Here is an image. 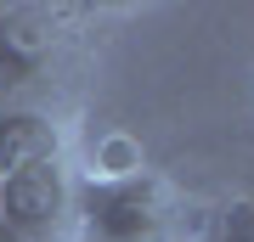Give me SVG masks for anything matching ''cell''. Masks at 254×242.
Instances as JSON below:
<instances>
[{
	"label": "cell",
	"mask_w": 254,
	"mask_h": 242,
	"mask_svg": "<svg viewBox=\"0 0 254 242\" xmlns=\"http://www.w3.org/2000/svg\"><path fill=\"white\" fill-rule=\"evenodd\" d=\"M73 214V175L63 158L0 175V242H63Z\"/></svg>",
	"instance_id": "2"
},
{
	"label": "cell",
	"mask_w": 254,
	"mask_h": 242,
	"mask_svg": "<svg viewBox=\"0 0 254 242\" xmlns=\"http://www.w3.org/2000/svg\"><path fill=\"white\" fill-rule=\"evenodd\" d=\"M68 242H181V203L147 169L73 180Z\"/></svg>",
	"instance_id": "1"
},
{
	"label": "cell",
	"mask_w": 254,
	"mask_h": 242,
	"mask_svg": "<svg viewBox=\"0 0 254 242\" xmlns=\"http://www.w3.org/2000/svg\"><path fill=\"white\" fill-rule=\"evenodd\" d=\"M57 146H63V135H57V124H51L46 113H34V107H11V101L0 107V175L57 158Z\"/></svg>",
	"instance_id": "3"
},
{
	"label": "cell",
	"mask_w": 254,
	"mask_h": 242,
	"mask_svg": "<svg viewBox=\"0 0 254 242\" xmlns=\"http://www.w3.org/2000/svg\"><path fill=\"white\" fill-rule=\"evenodd\" d=\"M220 242H254V197H237L220 208Z\"/></svg>",
	"instance_id": "4"
}]
</instances>
